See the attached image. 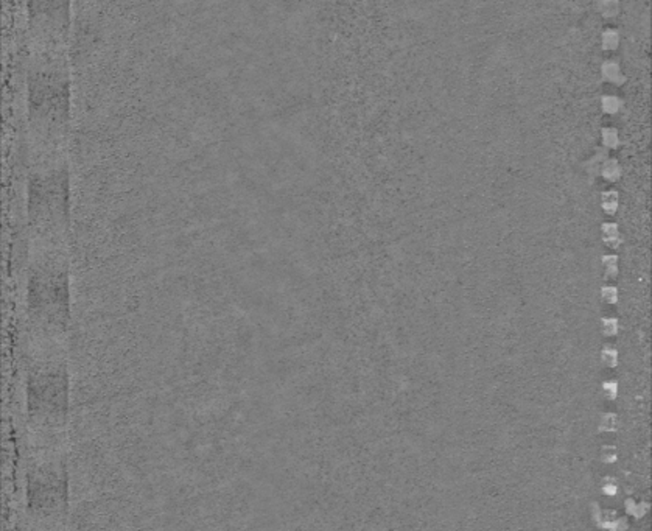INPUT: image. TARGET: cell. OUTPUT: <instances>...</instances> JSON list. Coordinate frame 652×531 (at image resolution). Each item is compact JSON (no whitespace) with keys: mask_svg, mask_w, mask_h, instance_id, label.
Returning a JSON list of instances; mask_svg holds the SVG:
<instances>
[{"mask_svg":"<svg viewBox=\"0 0 652 531\" xmlns=\"http://www.w3.org/2000/svg\"><path fill=\"white\" fill-rule=\"evenodd\" d=\"M601 232H602V236H604V242L609 246H612V248H616V246H618L623 242V236H621V232H620L618 223H615V221H604L601 224Z\"/></svg>","mask_w":652,"mask_h":531,"instance_id":"6da1fadb","label":"cell"},{"mask_svg":"<svg viewBox=\"0 0 652 531\" xmlns=\"http://www.w3.org/2000/svg\"><path fill=\"white\" fill-rule=\"evenodd\" d=\"M601 72L604 75V78L613 81V83H623L626 80V77L621 72L620 62L615 59H606L601 65Z\"/></svg>","mask_w":652,"mask_h":531,"instance_id":"7a4b0ae2","label":"cell"},{"mask_svg":"<svg viewBox=\"0 0 652 531\" xmlns=\"http://www.w3.org/2000/svg\"><path fill=\"white\" fill-rule=\"evenodd\" d=\"M621 170L623 169H621V164H620L618 159H616V157H606L602 160V164H601L599 175H602L609 181H615V179L620 178Z\"/></svg>","mask_w":652,"mask_h":531,"instance_id":"3957f363","label":"cell"},{"mask_svg":"<svg viewBox=\"0 0 652 531\" xmlns=\"http://www.w3.org/2000/svg\"><path fill=\"white\" fill-rule=\"evenodd\" d=\"M618 204H620V193L615 189H609L601 193V206L607 214H615V211L618 209Z\"/></svg>","mask_w":652,"mask_h":531,"instance_id":"277c9868","label":"cell"},{"mask_svg":"<svg viewBox=\"0 0 652 531\" xmlns=\"http://www.w3.org/2000/svg\"><path fill=\"white\" fill-rule=\"evenodd\" d=\"M621 106H623V100H621V98H620L618 95L606 94V95H602V97H601V108H602V111H604V112L613 114V112L618 111Z\"/></svg>","mask_w":652,"mask_h":531,"instance_id":"5b68a950","label":"cell"},{"mask_svg":"<svg viewBox=\"0 0 652 531\" xmlns=\"http://www.w3.org/2000/svg\"><path fill=\"white\" fill-rule=\"evenodd\" d=\"M601 136H602V144L604 148H615L616 145L620 144V134L618 129L613 126H604L601 129Z\"/></svg>","mask_w":652,"mask_h":531,"instance_id":"8992f818","label":"cell"},{"mask_svg":"<svg viewBox=\"0 0 652 531\" xmlns=\"http://www.w3.org/2000/svg\"><path fill=\"white\" fill-rule=\"evenodd\" d=\"M620 42V33L615 28H606L601 33V44L606 50H612Z\"/></svg>","mask_w":652,"mask_h":531,"instance_id":"52a82bcc","label":"cell"},{"mask_svg":"<svg viewBox=\"0 0 652 531\" xmlns=\"http://www.w3.org/2000/svg\"><path fill=\"white\" fill-rule=\"evenodd\" d=\"M606 157H609L607 156V150L604 148V147H598L596 148V153L587 160V169L592 172V173H599V169H601V164H602V160L606 159Z\"/></svg>","mask_w":652,"mask_h":531,"instance_id":"ba28073f","label":"cell"},{"mask_svg":"<svg viewBox=\"0 0 652 531\" xmlns=\"http://www.w3.org/2000/svg\"><path fill=\"white\" fill-rule=\"evenodd\" d=\"M601 262L604 263L606 274L609 278H615L616 274H618V256L616 254H613V252L604 254L601 257Z\"/></svg>","mask_w":652,"mask_h":531,"instance_id":"9c48e42d","label":"cell"},{"mask_svg":"<svg viewBox=\"0 0 652 531\" xmlns=\"http://www.w3.org/2000/svg\"><path fill=\"white\" fill-rule=\"evenodd\" d=\"M601 324H602V330H604V334L606 335H613V334H616V330H618V319H616L615 316H604L602 319H601Z\"/></svg>","mask_w":652,"mask_h":531,"instance_id":"30bf717a","label":"cell"},{"mask_svg":"<svg viewBox=\"0 0 652 531\" xmlns=\"http://www.w3.org/2000/svg\"><path fill=\"white\" fill-rule=\"evenodd\" d=\"M601 296L604 297L607 303H616V301H618V296H620L618 287H615V285H604L601 288Z\"/></svg>","mask_w":652,"mask_h":531,"instance_id":"8fae6325","label":"cell"},{"mask_svg":"<svg viewBox=\"0 0 652 531\" xmlns=\"http://www.w3.org/2000/svg\"><path fill=\"white\" fill-rule=\"evenodd\" d=\"M601 355H602V360L606 361L607 366H615L616 361H618V352H616V349L612 348V346H606L602 349Z\"/></svg>","mask_w":652,"mask_h":531,"instance_id":"7c38bea8","label":"cell"},{"mask_svg":"<svg viewBox=\"0 0 652 531\" xmlns=\"http://www.w3.org/2000/svg\"><path fill=\"white\" fill-rule=\"evenodd\" d=\"M599 8L606 16H612V14H616L618 2H615V0H602V2L599 4Z\"/></svg>","mask_w":652,"mask_h":531,"instance_id":"4fadbf2b","label":"cell"},{"mask_svg":"<svg viewBox=\"0 0 652 531\" xmlns=\"http://www.w3.org/2000/svg\"><path fill=\"white\" fill-rule=\"evenodd\" d=\"M616 427V416L615 414H606L601 421V430L602 431H612Z\"/></svg>","mask_w":652,"mask_h":531,"instance_id":"5bb4252c","label":"cell"},{"mask_svg":"<svg viewBox=\"0 0 652 531\" xmlns=\"http://www.w3.org/2000/svg\"><path fill=\"white\" fill-rule=\"evenodd\" d=\"M602 459L607 461V463L613 461L615 459V449L613 447H606L604 452H602Z\"/></svg>","mask_w":652,"mask_h":531,"instance_id":"9a60e30c","label":"cell"},{"mask_svg":"<svg viewBox=\"0 0 652 531\" xmlns=\"http://www.w3.org/2000/svg\"><path fill=\"white\" fill-rule=\"evenodd\" d=\"M604 388H606V391H607V396L610 397V399H613V397L616 396V383H613V382L606 383V385H604Z\"/></svg>","mask_w":652,"mask_h":531,"instance_id":"2e32d148","label":"cell"}]
</instances>
